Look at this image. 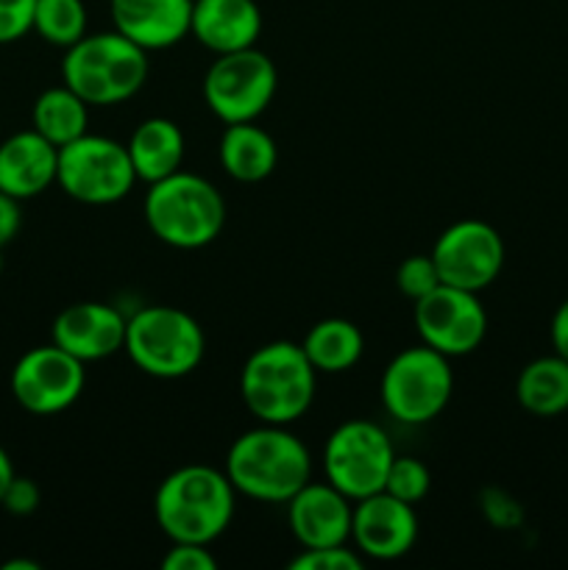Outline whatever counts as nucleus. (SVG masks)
<instances>
[{"mask_svg": "<svg viewBox=\"0 0 568 570\" xmlns=\"http://www.w3.org/2000/svg\"><path fill=\"white\" fill-rule=\"evenodd\" d=\"M237 490L226 471L212 465H184L161 479L154 495V515L170 543L209 546L234 518Z\"/></svg>", "mask_w": 568, "mask_h": 570, "instance_id": "1", "label": "nucleus"}, {"mask_svg": "<svg viewBox=\"0 0 568 570\" xmlns=\"http://www.w3.org/2000/svg\"><path fill=\"white\" fill-rule=\"evenodd\" d=\"M223 471L245 499L287 504L310 482L312 454L287 426L259 423L234 440Z\"/></svg>", "mask_w": 568, "mask_h": 570, "instance_id": "2", "label": "nucleus"}, {"mask_svg": "<svg viewBox=\"0 0 568 570\" xmlns=\"http://www.w3.org/2000/svg\"><path fill=\"white\" fill-rule=\"evenodd\" d=\"M317 371L304 348L287 340L267 343L245 360L239 395L259 423L290 426L310 412L315 401Z\"/></svg>", "mask_w": 568, "mask_h": 570, "instance_id": "3", "label": "nucleus"}, {"mask_svg": "<svg viewBox=\"0 0 568 570\" xmlns=\"http://www.w3.org/2000/svg\"><path fill=\"white\" fill-rule=\"evenodd\" d=\"M150 72L148 50L120 31L87 33L61 59V81L89 106H115L134 98Z\"/></svg>", "mask_w": 568, "mask_h": 570, "instance_id": "4", "label": "nucleus"}, {"mask_svg": "<svg viewBox=\"0 0 568 570\" xmlns=\"http://www.w3.org/2000/svg\"><path fill=\"white\" fill-rule=\"evenodd\" d=\"M145 223L154 237L170 248H206L226 226V200L204 176L178 170L150 184L145 195Z\"/></svg>", "mask_w": 568, "mask_h": 570, "instance_id": "5", "label": "nucleus"}, {"mask_svg": "<svg viewBox=\"0 0 568 570\" xmlns=\"http://www.w3.org/2000/svg\"><path fill=\"white\" fill-rule=\"evenodd\" d=\"M123 351L154 379H184L198 371L206 354L200 323L176 306H145L128 317Z\"/></svg>", "mask_w": 568, "mask_h": 570, "instance_id": "6", "label": "nucleus"}, {"mask_svg": "<svg viewBox=\"0 0 568 570\" xmlns=\"http://www.w3.org/2000/svg\"><path fill=\"white\" fill-rule=\"evenodd\" d=\"M379 390L388 415L407 426H423L445 410L454 393L449 356L423 343L404 348L388 362Z\"/></svg>", "mask_w": 568, "mask_h": 570, "instance_id": "7", "label": "nucleus"}, {"mask_svg": "<svg viewBox=\"0 0 568 570\" xmlns=\"http://www.w3.org/2000/svg\"><path fill=\"white\" fill-rule=\"evenodd\" d=\"M56 184L78 204L109 206L131 193L137 173L126 145L87 131L59 148Z\"/></svg>", "mask_w": 568, "mask_h": 570, "instance_id": "8", "label": "nucleus"}, {"mask_svg": "<svg viewBox=\"0 0 568 570\" xmlns=\"http://www.w3.org/2000/svg\"><path fill=\"white\" fill-rule=\"evenodd\" d=\"M276 65L256 48L221 53L204 76V100L212 115L232 122H251L271 106L276 95Z\"/></svg>", "mask_w": 568, "mask_h": 570, "instance_id": "9", "label": "nucleus"}, {"mask_svg": "<svg viewBox=\"0 0 568 570\" xmlns=\"http://www.w3.org/2000/svg\"><path fill=\"white\" fill-rule=\"evenodd\" d=\"M395 460L388 432L373 421H349L334 429L323 449L326 482L351 501L384 490L390 462Z\"/></svg>", "mask_w": 568, "mask_h": 570, "instance_id": "10", "label": "nucleus"}, {"mask_svg": "<svg viewBox=\"0 0 568 570\" xmlns=\"http://www.w3.org/2000/svg\"><path fill=\"white\" fill-rule=\"evenodd\" d=\"M84 362L59 345H39L22 354L11 371L14 401L31 415H59L84 393Z\"/></svg>", "mask_w": 568, "mask_h": 570, "instance_id": "11", "label": "nucleus"}, {"mask_svg": "<svg viewBox=\"0 0 568 570\" xmlns=\"http://www.w3.org/2000/svg\"><path fill=\"white\" fill-rule=\"evenodd\" d=\"M415 328L421 343L451 356H466L482 345L488 334V312L477 293L440 284L415 301Z\"/></svg>", "mask_w": 568, "mask_h": 570, "instance_id": "12", "label": "nucleus"}, {"mask_svg": "<svg viewBox=\"0 0 568 570\" xmlns=\"http://www.w3.org/2000/svg\"><path fill=\"white\" fill-rule=\"evenodd\" d=\"M432 259L440 282L479 293L490 287L505 267V239L490 223L460 220L440 234Z\"/></svg>", "mask_w": 568, "mask_h": 570, "instance_id": "13", "label": "nucleus"}, {"mask_svg": "<svg viewBox=\"0 0 568 570\" xmlns=\"http://www.w3.org/2000/svg\"><path fill=\"white\" fill-rule=\"evenodd\" d=\"M351 540L362 557L379 562L410 554L418 540L415 507L384 493V490L354 501Z\"/></svg>", "mask_w": 568, "mask_h": 570, "instance_id": "14", "label": "nucleus"}, {"mask_svg": "<svg viewBox=\"0 0 568 570\" xmlns=\"http://www.w3.org/2000/svg\"><path fill=\"white\" fill-rule=\"evenodd\" d=\"M354 501L329 482H306L287 501V521L301 549H329L351 540Z\"/></svg>", "mask_w": 568, "mask_h": 570, "instance_id": "15", "label": "nucleus"}, {"mask_svg": "<svg viewBox=\"0 0 568 570\" xmlns=\"http://www.w3.org/2000/svg\"><path fill=\"white\" fill-rule=\"evenodd\" d=\"M126 326L128 321L115 306L81 301V304H70L56 315L50 337H53V345H59L87 365V362L106 360V356L123 351Z\"/></svg>", "mask_w": 568, "mask_h": 570, "instance_id": "16", "label": "nucleus"}, {"mask_svg": "<svg viewBox=\"0 0 568 570\" xmlns=\"http://www.w3.org/2000/svg\"><path fill=\"white\" fill-rule=\"evenodd\" d=\"M111 22L143 50H165L189 37L193 0H111Z\"/></svg>", "mask_w": 568, "mask_h": 570, "instance_id": "17", "label": "nucleus"}, {"mask_svg": "<svg viewBox=\"0 0 568 570\" xmlns=\"http://www.w3.org/2000/svg\"><path fill=\"white\" fill-rule=\"evenodd\" d=\"M59 148L50 145L39 131L11 134L0 142V193L17 200L37 198L56 184Z\"/></svg>", "mask_w": 568, "mask_h": 570, "instance_id": "18", "label": "nucleus"}, {"mask_svg": "<svg viewBox=\"0 0 568 570\" xmlns=\"http://www.w3.org/2000/svg\"><path fill=\"white\" fill-rule=\"evenodd\" d=\"M189 33L215 56L254 48L262 33V11L256 0H193Z\"/></svg>", "mask_w": 568, "mask_h": 570, "instance_id": "19", "label": "nucleus"}, {"mask_svg": "<svg viewBox=\"0 0 568 570\" xmlns=\"http://www.w3.org/2000/svg\"><path fill=\"white\" fill-rule=\"evenodd\" d=\"M126 148L131 156L137 181L156 184L182 170L184 134L178 122L167 120V117H148V120L139 122Z\"/></svg>", "mask_w": 568, "mask_h": 570, "instance_id": "20", "label": "nucleus"}, {"mask_svg": "<svg viewBox=\"0 0 568 570\" xmlns=\"http://www.w3.org/2000/svg\"><path fill=\"white\" fill-rule=\"evenodd\" d=\"M221 165L234 181L256 184L265 181L276 170L278 150L271 134L265 128L251 122H232L223 131L221 145H217Z\"/></svg>", "mask_w": 568, "mask_h": 570, "instance_id": "21", "label": "nucleus"}, {"mask_svg": "<svg viewBox=\"0 0 568 570\" xmlns=\"http://www.w3.org/2000/svg\"><path fill=\"white\" fill-rule=\"evenodd\" d=\"M516 399L529 415L557 417L568 412V360L551 354L529 362L518 373Z\"/></svg>", "mask_w": 568, "mask_h": 570, "instance_id": "22", "label": "nucleus"}, {"mask_svg": "<svg viewBox=\"0 0 568 570\" xmlns=\"http://www.w3.org/2000/svg\"><path fill=\"white\" fill-rule=\"evenodd\" d=\"M301 348L317 373H343L362 360L365 337L356 323L345 317H326L306 332Z\"/></svg>", "mask_w": 568, "mask_h": 570, "instance_id": "23", "label": "nucleus"}, {"mask_svg": "<svg viewBox=\"0 0 568 570\" xmlns=\"http://www.w3.org/2000/svg\"><path fill=\"white\" fill-rule=\"evenodd\" d=\"M89 122V104L78 92H72L67 83L61 87H50L33 100L31 109V126L33 131L42 134L50 145L61 148V145L72 142V139L87 134Z\"/></svg>", "mask_w": 568, "mask_h": 570, "instance_id": "24", "label": "nucleus"}, {"mask_svg": "<svg viewBox=\"0 0 568 570\" xmlns=\"http://www.w3.org/2000/svg\"><path fill=\"white\" fill-rule=\"evenodd\" d=\"M87 6L84 0H37L33 31L56 48H70L87 37Z\"/></svg>", "mask_w": 568, "mask_h": 570, "instance_id": "25", "label": "nucleus"}, {"mask_svg": "<svg viewBox=\"0 0 568 570\" xmlns=\"http://www.w3.org/2000/svg\"><path fill=\"white\" fill-rule=\"evenodd\" d=\"M429 488H432V476H429V468L421 460H415V456H395L390 462L388 479H384V493L415 507L418 501L427 499Z\"/></svg>", "mask_w": 568, "mask_h": 570, "instance_id": "26", "label": "nucleus"}, {"mask_svg": "<svg viewBox=\"0 0 568 570\" xmlns=\"http://www.w3.org/2000/svg\"><path fill=\"white\" fill-rule=\"evenodd\" d=\"M440 273L438 265H434L432 254H415V256H407L404 262L399 265L395 271V287L401 289L404 298H410L412 304L421 301L423 295L432 293L434 287H440Z\"/></svg>", "mask_w": 568, "mask_h": 570, "instance_id": "27", "label": "nucleus"}, {"mask_svg": "<svg viewBox=\"0 0 568 570\" xmlns=\"http://www.w3.org/2000/svg\"><path fill=\"white\" fill-rule=\"evenodd\" d=\"M360 551L345 546H329V549H301V554L290 562V570H362Z\"/></svg>", "mask_w": 568, "mask_h": 570, "instance_id": "28", "label": "nucleus"}, {"mask_svg": "<svg viewBox=\"0 0 568 570\" xmlns=\"http://www.w3.org/2000/svg\"><path fill=\"white\" fill-rule=\"evenodd\" d=\"M37 0H0V45L17 42L33 31Z\"/></svg>", "mask_w": 568, "mask_h": 570, "instance_id": "29", "label": "nucleus"}, {"mask_svg": "<svg viewBox=\"0 0 568 570\" xmlns=\"http://www.w3.org/2000/svg\"><path fill=\"white\" fill-rule=\"evenodd\" d=\"M217 557L209 546L200 543H173L161 560V570H215Z\"/></svg>", "mask_w": 568, "mask_h": 570, "instance_id": "30", "label": "nucleus"}, {"mask_svg": "<svg viewBox=\"0 0 568 570\" xmlns=\"http://www.w3.org/2000/svg\"><path fill=\"white\" fill-rule=\"evenodd\" d=\"M39 501H42V493H39L37 482L26 476H14L11 479L9 490H6L3 501H0V507H6V512H11V515L22 518L37 512Z\"/></svg>", "mask_w": 568, "mask_h": 570, "instance_id": "31", "label": "nucleus"}, {"mask_svg": "<svg viewBox=\"0 0 568 570\" xmlns=\"http://www.w3.org/2000/svg\"><path fill=\"white\" fill-rule=\"evenodd\" d=\"M20 200L11 198V195L0 193V250L6 248V245L11 243V239L17 237V232H20Z\"/></svg>", "mask_w": 568, "mask_h": 570, "instance_id": "32", "label": "nucleus"}, {"mask_svg": "<svg viewBox=\"0 0 568 570\" xmlns=\"http://www.w3.org/2000/svg\"><path fill=\"white\" fill-rule=\"evenodd\" d=\"M549 337H551V348H555V354H560L562 360H568V298L557 306L555 317H551Z\"/></svg>", "mask_w": 568, "mask_h": 570, "instance_id": "33", "label": "nucleus"}, {"mask_svg": "<svg viewBox=\"0 0 568 570\" xmlns=\"http://www.w3.org/2000/svg\"><path fill=\"white\" fill-rule=\"evenodd\" d=\"M14 476H17L14 465H11L9 454H6V449H3V445H0V501H3L6 490H9L11 479H14Z\"/></svg>", "mask_w": 568, "mask_h": 570, "instance_id": "34", "label": "nucleus"}, {"mask_svg": "<svg viewBox=\"0 0 568 570\" xmlns=\"http://www.w3.org/2000/svg\"><path fill=\"white\" fill-rule=\"evenodd\" d=\"M3 570H39L37 562H28V560H11L6 562Z\"/></svg>", "mask_w": 568, "mask_h": 570, "instance_id": "35", "label": "nucleus"}, {"mask_svg": "<svg viewBox=\"0 0 568 570\" xmlns=\"http://www.w3.org/2000/svg\"><path fill=\"white\" fill-rule=\"evenodd\" d=\"M0 267H3V259H0Z\"/></svg>", "mask_w": 568, "mask_h": 570, "instance_id": "36", "label": "nucleus"}]
</instances>
